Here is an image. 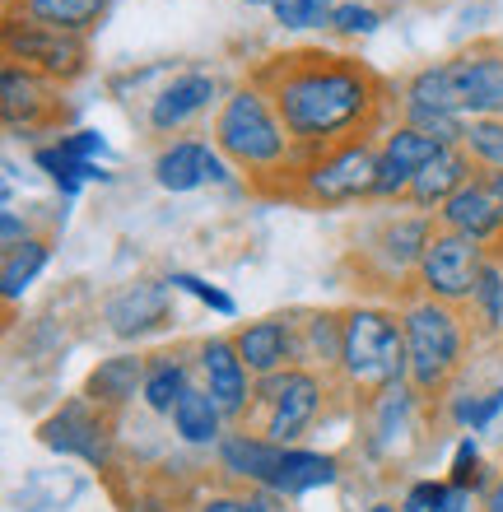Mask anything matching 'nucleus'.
<instances>
[{
    "label": "nucleus",
    "instance_id": "nucleus-1",
    "mask_svg": "<svg viewBox=\"0 0 503 512\" xmlns=\"http://www.w3.org/2000/svg\"><path fill=\"white\" fill-rule=\"evenodd\" d=\"M275 103L303 154L354 135H382L396 122V84L350 52L294 47L247 70Z\"/></svg>",
    "mask_w": 503,
    "mask_h": 512
},
{
    "label": "nucleus",
    "instance_id": "nucleus-2",
    "mask_svg": "<svg viewBox=\"0 0 503 512\" xmlns=\"http://www.w3.org/2000/svg\"><path fill=\"white\" fill-rule=\"evenodd\" d=\"M205 135L247 177V187L285 201L289 182H294V173H299V163H303V149L294 145L289 126L280 122L275 103L266 98V89L252 75L229 84V94H224L219 112L210 117V131Z\"/></svg>",
    "mask_w": 503,
    "mask_h": 512
},
{
    "label": "nucleus",
    "instance_id": "nucleus-3",
    "mask_svg": "<svg viewBox=\"0 0 503 512\" xmlns=\"http://www.w3.org/2000/svg\"><path fill=\"white\" fill-rule=\"evenodd\" d=\"M438 233V219L410 205H373L359 219V233L350 238L345 266L354 270V280L373 289L382 303H401L415 284L420 256L429 238Z\"/></svg>",
    "mask_w": 503,
    "mask_h": 512
},
{
    "label": "nucleus",
    "instance_id": "nucleus-4",
    "mask_svg": "<svg viewBox=\"0 0 503 512\" xmlns=\"http://www.w3.org/2000/svg\"><path fill=\"white\" fill-rule=\"evenodd\" d=\"M396 308H401V326H406V382L429 405H438L466 378L471 354L480 345L476 331H471V317H466V308H452V303L420 294H406Z\"/></svg>",
    "mask_w": 503,
    "mask_h": 512
},
{
    "label": "nucleus",
    "instance_id": "nucleus-5",
    "mask_svg": "<svg viewBox=\"0 0 503 512\" xmlns=\"http://www.w3.org/2000/svg\"><path fill=\"white\" fill-rule=\"evenodd\" d=\"M410 373L406 359V326L401 308L382 298H354L345 303V350H340L336 382L350 405H368L387 387H401Z\"/></svg>",
    "mask_w": 503,
    "mask_h": 512
},
{
    "label": "nucleus",
    "instance_id": "nucleus-6",
    "mask_svg": "<svg viewBox=\"0 0 503 512\" xmlns=\"http://www.w3.org/2000/svg\"><path fill=\"white\" fill-rule=\"evenodd\" d=\"M340 401L350 405V396L340 391V382L331 373H317L308 364L285 368V373L257 382V405H252L247 429L266 433L280 447H299L317 424H327Z\"/></svg>",
    "mask_w": 503,
    "mask_h": 512
},
{
    "label": "nucleus",
    "instance_id": "nucleus-7",
    "mask_svg": "<svg viewBox=\"0 0 503 512\" xmlns=\"http://www.w3.org/2000/svg\"><path fill=\"white\" fill-rule=\"evenodd\" d=\"M378 191V135H354L331 149L303 154L285 201L308 210H364Z\"/></svg>",
    "mask_w": 503,
    "mask_h": 512
},
{
    "label": "nucleus",
    "instance_id": "nucleus-8",
    "mask_svg": "<svg viewBox=\"0 0 503 512\" xmlns=\"http://www.w3.org/2000/svg\"><path fill=\"white\" fill-rule=\"evenodd\" d=\"M0 52H5V61L28 66L33 75L61 84V89L80 84L94 70V38H75V33H61V28H47L10 10L0 24Z\"/></svg>",
    "mask_w": 503,
    "mask_h": 512
},
{
    "label": "nucleus",
    "instance_id": "nucleus-9",
    "mask_svg": "<svg viewBox=\"0 0 503 512\" xmlns=\"http://www.w3.org/2000/svg\"><path fill=\"white\" fill-rule=\"evenodd\" d=\"M0 122L5 135L14 140H28V145H42V135H61L75 122V108L66 103V89L52 80L33 75L28 66H14L5 61L0 66Z\"/></svg>",
    "mask_w": 503,
    "mask_h": 512
},
{
    "label": "nucleus",
    "instance_id": "nucleus-10",
    "mask_svg": "<svg viewBox=\"0 0 503 512\" xmlns=\"http://www.w3.org/2000/svg\"><path fill=\"white\" fill-rule=\"evenodd\" d=\"M38 443L56 457L84 461L94 471H112V461H117V415H108L89 396H66L38 424Z\"/></svg>",
    "mask_w": 503,
    "mask_h": 512
},
{
    "label": "nucleus",
    "instance_id": "nucleus-11",
    "mask_svg": "<svg viewBox=\"0 0 503 512\" xmlns=\"http://www.w3.org/2000/svg\"><path fill=\"white\" fill-rule=\"evenodd\" d=\"M224 80L205 66L173 70L150 98H145V131L164 145V140H182L191 126H201L205 117H215L224 103Z\"/></svg>",
    "mask_w": 503,
    "mask_h": 512
},
{
    "label": "nucleus",
    "instance_id": "nucleus-12",
    "mask_svg": "<svg viewBox=\"0 0 503 512\" xmlns=\"http://www.w3.org/2000/svg\"><path fill=\"white\" fill-rule=\"evenodd\" d=\"M173 284L164 275H140V280H126L117 289L103 294L98 303V317H103V331L122 345H140V340H154L177 326V308H173Z\"/></svg>",
    "mask_w": 503,
    "mask_h": 512
},
{
    "label": "nucleus",
    "instance_id": "nucleus-13",
    "mask_svg": "<svg viewBox=\"0 0 503 512\" xmlns=\"http://www.w3.org/2000/svg\"><path fill=\"white\" fill-rule=\"evenodd\" d=\"M429 410H434V405L424 401L410 382L387 387L382 396L359 405V433H354V443H359V452H364L368 461L387 466V461L401 457L410 438L424 429V415H429Z\"/></svg>",
    "mask_w": 503,
    "mask_h": 512
},
{
    "label": "nucleus",
    "instance_id": "nucleus-14",
    "mask_svg": "<svg viewBox=\"0 0 503 512\" xmlns=\"http://www.w3.org/2000/svg\"><path fill=\"white\" fill-rule=\"evenodd\" d=\"M485 256H490V247L471 243V238H462V233H452V229H438L420 256V270H415L410 294L466 308V303H471V289H476V280H480Z\"/></svg>",
    "mask_w": 503,
    "mask_h": 512
},
{
    "label": "nucleus",
    "instance_id": "nucleus-15",
    "mask_svg": "<svg viewBox=\"0 0 503 512\" xmlns=\"http://www.w3.org/2000/svg\"><path fill=\"white\" fill-rule=\"evenodd\" d=\"M448 61L452 98L466 122L503 117V38H471Z\"/></svg>",
    "mask_w": 503,
    "mask_h": 512
},
{
    "label": "nucleus",
    "instance_id": "nucleus-16",
    "mask_svg": "<svg viewBox=\"0 0 503 512\" xmlns=\"http://www.w3.org/2000/svg\"><path fill=\"white\" fill-rule=\"evenodd\" d=\"M196 350V382L219 401L229 424H247L252 405H257V378L243 364V354L233 345V331H210V336L191 340Z\"/></svg>",
    "mask_w": 503,
    "mask_h": 512
},
{
    "label": "nucleus",
    "instance_id": "nucleus-17",
    "mask_svg": "<svg viewBox=\"0 0 503 512\" xmlns=\"http://www.w3.org/2000/svg\"><path fill=\"white\" fill-rule=\"evenodd\" d=\"M299 317H303V308H285V312H266V317H252V322L233 326V345H238L243 364L252 368L257 382L303 364Z\"/></svg>",
    "mask_w": 503,
    "mask_h": 512
},
{
    "label": "nucleus",
    "instance_id": "nucleus-18",
    "mask_svg": "<svg viewBox=\"0 0 503 512\" xmlns=\"http://www.w3.org/2000/svg\"><path fill=\"white\" fill-rule=\"evenodd\" d=\"M434 135L415 131L406 122H392L378 135V191H373V205H406L410 182L420 177V168L438 154Z\"/></svg>",
    "mask_w": 503,
    "mask_h": 512
},
{
    "label": "nucleus",
    "instance_id": "nucleus-19",
    "mask_svg": "<svg viewBox=\"0 0 503 512\" xmlns=\"http://www.w3.org/2000/svg\"><path fill=\"white\" fill-rule=\"evenodd\" d=\"M280 461H285V447L271 443L266 433L247 429V424H233V429L219 438L215 452H210L215 480L238 485V489H271Z\"/></svg>",
    "mask_w": 503,
    "mask_h": 512
},
{
    "label": "nucleus",
    "instance_id": "nucleus-20",
    "mask_svg": "<svg viewBox=\"0 0 503 512\" xmlns=\"http://www.w3.org/2000/svg\"><path fill=\"white\" fill-rule=\"evenodd\" d=\"M145 373H150V354L117 350V354H108V359H98V364L89 368L80 396H89V401L103 405L108 415L122 419L126 410L140 401V391H145Z\"/></svg>",
    "mask_w": 503,
    "mask_h": 512
},
{
    "label": "nucleus",
    "instance_id": "nucleus-21",
    "mask_svg": "<svg viewBox=\"0 0 503 512\" xmlns=\"http://www.w3.org/2000/svg\"><path fill=\"white\" fill-rule=\"evenodd\" d=\"M210 159H215V140L210 135H182L164 140L150 159L154 187L168 196H191V191L210 187Z\"/></svg>",
    "mask_w": 503,
    "mask_h": 512
},
{
    "label": "nucleus",
    "instance_id": "nucleus-22",
    "mask_svg": "<svg viewBox=\"0 0 503 512\" xmlns=\"http://www.w3.org/2000/svg\"><path fill=\"white\" fill-rule=\"evenodd\" d=\"M471 177H480V163L466 154V145H443L434 159L420 168V177L410 182L406 205L410 210H424V215H438Z\"/></svg>",
    "mask_w": 503,
    "mask_h": 512
},
{
    "label": "nucleus",
    "instance_id": "nucleus-23",
    "mask_svg": "<svg viewBox=\"0 0 503 512\" xmlns=\"http://www.w3.org/2000/svg\"><path fill=\"white\" fill-rule=\"evenodd\" d=\"M434 219H438V229L462 233V238H471V243H480V247L503 243V210H499V201H494V191L485 187V177H471Z\"/></svg>",
    "mask_w": 503,
    "mask_h": 512
},
{
    "label": "nucleus",
    "instance_id": "nucleus-24",
    "mask_svg": "<svg viewBox=\"0 0 503 512\" xmlns=\"http://www.w3.org/2000/svg\"><path fill=\"white\" fill-rule=\"evenodd\" d=\"M340 480H345V461L336 452L299 443V447H285V461H280L275 485L266 494H275V499H285V503H299L308 494H317V489H336Z\"/></svg>",
    "mask_w": 503,
    "mask_h": 512
},
{
    "label": "nucleus",
    "instance_id": "nucleus-25",
    "mask_svg": "<svg viewBox=\"0 0 503 512\" xmlns=\"http://www.w3.org/2000/svg\"><path fill=\"white\" fill-rule=\"evenodd\" d=\"M196 387V350L187 345H168V350L150 354V373H145V391H140V410L154 419H168L173 405Z\"/></svg>",
    "mask_w": 503,
    "mask_h": 512
},
{
    "label": "nucleus",
    "instance_id": "nucleus-26",
    "mask_svg": "<svg viewBox=\"0 0 503 512\" xmlns=\"http://www.w3.org/2000/svg\"><path fill=\"white\" fill-rule=\"evenodd\" d=\"M168 429H173V438L182 447H191V452H215L219 438L233 429L229 415L219 410V401L210 396V391L196 382V387L182 396V401L173 405V415H168Z\"/></svg>",
    "mask_w": 503,
    "mask_h": 512
},
{
    "label": "nucleus",
    "instance_id": "nucleus-27",
    "mask_svg": "<svg viewBox=\"0 0 503 512\" xmlns=\"http://www.w3.org/2000/svg\"><path fill=\"white\" fill-rule=\"evenodd\" d=\"M112 5H117V0H5L10 14L38 19V24L75 33V38H94L98 28L108 24Z\"/></svg>",
    "mask_w": 503,
    "mask_h": 512
},
{
    "label": "nucleus",
    "instance_id": "nucleus-28",
    "mask_svg": "<svg viewBox=\"0 0 503 512\" xmlns=\"http://www.w3.org/2000/svg\"><path fill=\"white\" fill-rule=\"evenodd\" d=\"M28 159H33V168H38V173L56 187V196H61V201H75V196H80L84 187H94V182H103V187L112 182V173L103 168V163L75 159V154H66L56 140L33 145V149H28Z\"/></svg>",
    "mask_w": 503,
    "mask_h": 512
},
{
    "label": "nucleus",
    "instance_id": "nucleus-29",
    "mask_svg": "<svg viewBox=\"0 0 503 512\" xmlns=\"http://www.w3.org/2000/svg\"><path fill=\"white\" fill-rule=\"evenodd\" d=\"M299 340H303V364L336 378L340 350H345V308H303Z\"/></svg>",
    "mask_w": 503,
    "mask_h": 512
},
{
    "label": "nucleus",
    "instance_id": "nucleus-30",
    "mask_svg": "<svg viewBox=\"0 0 503 512\" xmlns=\"http://www.w3.org/2000/svg\"><path fill=\"white\" fill-rule=\"evenodd\" d=\"M466 317H471V331H476L480 345H499L503 340V256L494 247L485 256V266H480V280L471 289Z\"/></svg>",
    "mask_w": 503,
    "mask_h": 512
},
{
    "label": "nucleus",
    "instance_id": "nucleus-31",
    "mask_svg": "<svg viewBox=\"0 0 503 512\" xmlns=\"http://www.w3.org/2000/svg\"><path fill=\"white\" fill-rule=\"evenodd\" d=\"M47 266H52V233H38V238H28L24 247L0 252V298L14 308V303L42 280Z\"/></svg>",
    "mask_w": 503,
    "mask_h": 512
},
{
    "label": "nucleus",
    "instance_id": "nucleus-32",
    "mask_svg": "<svg viewBox=\"0 0 503 512\" xmlns=\"http://www.w3.org/2000/svg\"><path fill=\"white\" fill-rule=\"evenodd\" d=\"M187 512H294V503L275 499L266 489H238V485H201L187 499Z\"/></svg>",
    "mask_w": 503,
    "mask_h": 512
},
{
    "label": "nucleus",
    "instance_id": "nucleus-33",
    "mask_svg": "<svg viewBox=\"0 0 503 512\" xmlns=\"http://www.w3.org/2000/svg\"><path fill=\"white\" fill-rule=\"evenodd\" d=\"M382 24H387V14H382L373 0H340L336 10H331L327 33L340 42H364V38H373Z\"/></svg>",
    "mask_w": 503,
    "mask_h": 512
},
{
    "label": "nucleus",
    "instance_id": "nucleus-34",
    "mask_svg": "<svg viewBox=\"0 0 503 512\" xmlns=\"http://www.w3.org/2000/svg\"><path fill=\"white\" fill-rule=\"evenodd\" d=\"M164 280L173 284L177 294L196 298L201 308H210L215 317H224V322H233V317H238V298H233L229 289H219V284H210L205 275H196V270H168Z\"/></svg>",
    "mask_w": 503,
    "mask_h": 512
},
{
    "label": "nucleus",
    "instance_id": "nucleus-35",
    "mask_svg": "<svg viewBox=\"0 0 503 512\" xmlns=\"http://www.w3.org/2000/svg\"><path fill=\"white\" fill-rule=\"evenodd\" d=\"M340 0H275L271 5V19L285 33H313V28H327L331 24V10Z\"/></svg>",
    "mask_w": 503,
    "mask_h": 512
},
{
    "label": "nucleus",
    "instance_id": "nucleus-36",
    "mask_svg": "<svg viewBox=\"0 0 503 512\" xmlns=\"http://www.w3.org/2000/svg\"><path fill=\"white\" fill-rule=\"evenodd\" d=\"M396 499H401L406 512H438V508H448L452 485H448V475H415V480L401 485Z\"/></svg>",
    "mask_w": 503,
    "mask_h": 512
},
{
    "label": "nucleus",
    "instance_id": "nucleus-37",
    "mask_svg": "<svg viewBox=\"0 0 503 512\" xmlns=\"http://www.w3.org/2000/svg\"><path fill=\"white\" fill-rule=\"evenodd\" d=\"M466 154L480 168H503V117H485V122L466 126Z\"/></svg>",
    "mask_w": 503,
    "mask_h": 512
},
{
    "label": "nucleus",
    "instance_id": "nucleus-38",
    "mask_svg": "<svg viewBox=\"0 0 503 512\" xmlns=\"http://www.w3.org/2000/svg\"><path fill=\"white\" fill-rule=\"evenodd\" d=\"M480 471H485V457H480V438L476 433H462L457 438V447H452V457H448V485L452 489H476Z\"/></svg>",
    "mask_w": 503,
    "mask_h": 512
},
{
    "label": "nucleus",
    "instance_id": "nucleus-39",
    "mask_svg": "<svg viewBox=\"0 0 503 512\" xmlns=\"http://www.w3.org/2000/svg\"><path fill=\"white\" fill-rule=\"evenodd\" d=\"M56 145L66 149V154H75V159H84V163H103V159H112L108 135L94 131V126H70V131L56 135Z\"/></svg>",
    "mask_w": 503,
    "mask_h": 512
},
{
    "label": "nucleus",
    "instance_id": "nucleus-40",
    "mask_svg": "<svg viewBox=\"0 0 503 512\" xmlns=\"http://www.w3.org/2000/svg\"><path fill=\"white\" fill-rule=\"evenodd\" d=\"M28 238H38V215L33 210H0V252H10V247H24Z\"/></svg>",
    "mask_w": 503,
    "mask_h": 512
},
{
    "label": "nucleus",
    "instance_id": "nucleus-41",
    "mask_svg": "<svg viewBox=\"0 0 503 512\" xmlns=\"http://www.w3.org/2000/svg\"><path fill=\"white\" fill-rule=\"evenodd\" d=\"M499 415H503V378L485 387V396H480V405H476V419H471V433H485Z\"/></svg>",
    "mask_w": 503,
    "mask_h": 512
},
{
    "label": "nucleus",
    "instance_id": "nucleus-42",
    "mask_svg": "<svg viewBox=\"0 0 503 512\" xmlns=\"http://www.w3.org/2000/svg\"><path fill=\"white\" fill-rule=\"evenodd\" d=\"M438 512H480V499L476 494H466V489H452L448 508H438Z\"/></svg>",
    "mask_w": 503,
    "mask_h": 512
},
{
    "label": "nucleus",
    "instance_id": "nucleus-43",
    "mask_svg": "<svg viewBox=\"0 0 503 512\" xmlns=\"http://www.w3.org/2000/svg\"><path fill=\"white\" fill-rule=\"evenodd\" d=\"M480 512H503V471H499V480L490 485V494L480 499Z\"/></svg>",
    "mask_w": 503,
    "mask_h": 512
},
{
    "label": "nucleus",
    "instance_id": "nucleus-44",
    "mask_svg": "<svg viewBox=\"0 0 503 512\" xmlns=\"http://www.w3.org/2000/svg\"><path fill=\"white\" fill-rule=\"evenodd\" d=\"M480 177H485V187L494 191V201H499V210H503V168H480Z\"/></svg>",
    "mask_w": 503,
    "mask_h": 512
},
{
    "label": "nucleus",
    "instance_id": "nucleus-45",
    "mask_svg": "<svg viewBox=\"0 0 503 512\" xmlns=\"http://www.w3.org/2000/svg\"><path fill=\"white\" fill-rule=\"evenodd\" d=\"M359 512H406V508H401V499H368Z\"/></svg>",
    "mask_w": 503,
    "mask_h": 512
},
{
    "label": "nucleus",
    "instance_id": "nucleus-46",
    "mask_svg": "<svg viewBox=\"0 0 503 512\" xmlns=\"http://www.w3.org/2000/svg\"><path fill=\"white\" fill-rule=\"evenodd\" d=\"M238 5H247V10H271L275 0H238Z\"/></svg>",
    "mask_w": 503,
    "mask_h": 512
}]
</instances>
